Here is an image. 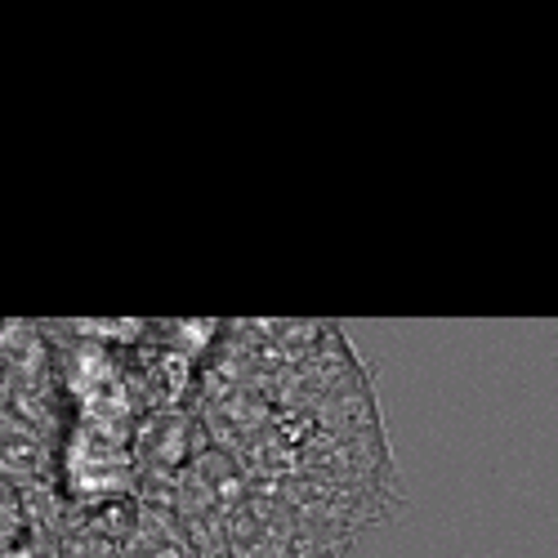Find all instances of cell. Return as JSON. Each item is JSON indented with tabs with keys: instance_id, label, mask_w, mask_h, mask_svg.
Masks as SVG:
<instances>
[{
	"instance_id": "1",
	"label": "cell",
	"mask_w": 558,
	"mask_h": 558,
	"mask_svg": "<svg viewBox=\"0 0 558 558\" xmlns=\"http://www.w3.org/2000/svg\"><path fill=\"white\" fill-rule=\"evenodd\" d=\"M27 536H32L27 496L10 470H0V558H14L19 549H27Z\"/></svg>"
}]
</instances>
